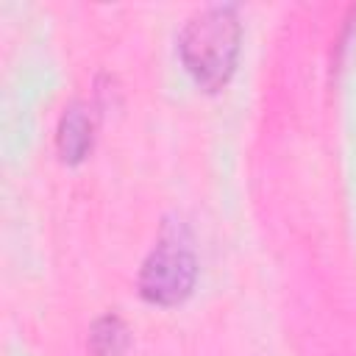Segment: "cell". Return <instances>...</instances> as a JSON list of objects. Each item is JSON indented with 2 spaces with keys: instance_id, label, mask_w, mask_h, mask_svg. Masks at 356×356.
<instances>
[{
  "instance_id": "obj_4",
  "label": "cell",
  "mask_w": 356,
  "mask_h": 356,
  "mask_svg": "<svg viewBox=\"0 0 356 356\" xmlns=\"http://www.w3.org/2000/svg\"><path fill=\"white\" fill-rule=\"evenodd\" d=\"M125 334L128 331L117 317H103L95 325V334H92L95 353L97 356H125V350H128V337Z\"/></svg>"
},
{
  "instance_id": "obj_1",
  "label": "cell",
  "mask_w": 356,
  "mask_h": 356,
  "mask_svg": "<svg viewBox=\"0 0 356 356\" xmlns=\"http://www.w3.org/2000/svg\"><path fill=\"white\" fill-rule=\"evenodd\" d=\"M239 33L231 6H211L189 19L181 33V58L200 86L217 89L228 81L239 53Z\"/></svg>"
},
{
  "instance_id": "obj_2",
  "label": "cell",
  "mask_w": 356,
  "mask_h": 356,
  "mask_svg": "<svg viewBox=\"0 0 356 356\" xmlns=\"http://www.w3.org/2000/svg\"><path fill=\"white\" fill-rule=\"evenodd\" d=\"M197 264L189 245L178 236H164L147 256L139 273V289L150 303L172 306L181 303L195 286Z\"/></svg>"
},
{
  "instance_id": "obj_3",
  "label": "cell",
  "mask_w": 356,
  "mask_h": 356,
  "mask_svg": "<svg viewBox=\"0 0 356 356\" xmlns=\"http://www.w3.org/2000/svg\"><path fill=\"white\" fill-rule=\"evenodd\" d=\"M89 147H92L89 117L83 114V108L72 106V108H67V114L61 117V125H58V150L67 161H81Z\"/></svg>"
}]
</instances>
